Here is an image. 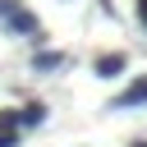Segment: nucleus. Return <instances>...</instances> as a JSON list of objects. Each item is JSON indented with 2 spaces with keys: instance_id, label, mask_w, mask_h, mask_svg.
<instances>
[{
  "instance_id": "8",
  "label": "nucleus",
  "mask_w": 147,
  "mask_h": 147,
  "mask_svg": "<svg viewBox=\"0 0 147 147\" xmlns=\"http://www.w3.org/2000/svg\"><path fill=\"white\" fill-rule=\"evenodd\" d=\"M138 18H142V23H147V0H138Z\"/></svg>"
},
{
  "instance_id": "6",
  "label": "nucleus",
  "mask_w": 147,
  "mask_h": 147,
  "mask_svg": "<svg viewBox=\"0 0 147 147\" xmlns=\"http://www.w3.org/2000/svg\"><path fill=\"white\" fill-rule=\"evenodd\" d=\"M0 129H18V110H0Z\"/></svg>"
},
{
  "instance_id": "7",
  "label": "nucleus",
  "mask_w": 147,
  "mask_h": 147,
  "mask_svg": "<svg viewBox=\"0 0 147 147\" xmlns=\"http://www.w3.org/2000/svg\"><path fill=\"white\" fill-rule=\"evenodd\" d=\"M0 147H18V129H0Z\"/></svg>"
},
{
  "instance_id": "4",
  "label": "nucleus",
  "mask_w": 147,
  "mask_h": 147,
  "mask_svg": "<svg viewBox=\"0 0 147 147\" xmlns=\"http://www.w3.org/2000/svg\"><path fill=\"white\" fill-rule=\"evenodd\" d=\"M32 69L37 74H55V69H64V55L60 51H37L32 55Z\"/></svg>"
},
{
  "instance_id": "9",
  "label": "nucleus",
  "mask_w": 147,
  "mask_h": 147,
  "mask_svg": "<svg viewBox=\"0 0 147 147\" xmlns=\"http://www.w3.org/2000/svg\"><path fill=\"white\" fill-rule=\"evenodd\" d=\"M133 147H147V142H133Z\"/></svg>"
},
{
  "instance_id": "3",
  "label": "nucleus",
  "mask_w": 147,
  "mask_h": 147,
  "mask_svg": "<svg viewBox=\"0 0 147 147\" xmlns=\"http://www.w3.org/2000/svg\"><path fill=\"white\" fill-rule=\"evenodd\" d=\"M124 69H129V55H119V51H110V55L96 60V78H119Z\"/></svg>"
},
{
  "instance_id": "2",
  "label": "nucleus",
  "mask_w": 147,
  "mask_h": 147,
  "mask_svg": "<svg viewBox=\"0 0 147 147\" xmlns=\"http://www.w3.org/2000/svg\"><path fill=\"white\" fill-rule=\"evenodd\" d=\"M133 106H147V78H133V83L110 101V110H133Z\"/></svg>"
},
{
  "instance_id": "1",
  "label": "nucleus",
  "mask_w": 147,
  "mask_h": 147,
  "mask_svg": "<svg viewBox=\"0 0 147 147\" xmlns=\"http://www.w3.org/2000/svg\"><path fill=\"white\" fill-rule=\"evenodd\" d=\"M5 28H9L14 37H37V32H41L37 14H32V9H23V5H14V9L5 14Z\"/></svg>"
},
{
  "instance_id": "5",
  "label": "nucleus",
  "mask_w": 147,
  "mask_h": 147,
  "mask_svg": "<svg viewBox=\"0 0 147 147\" xmlns=\"http://www.w3.org/2000/svg\"><path fill=\"white\" fill-rule=\"evenodd\" d=\"M41 119H46V106H41V101H28V106L18 110V129H37Z\"/></svg>"
}]
</instances>
